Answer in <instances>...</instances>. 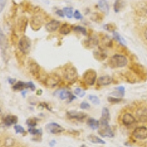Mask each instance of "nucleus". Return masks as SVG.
I'll list each match as a JSON object with an SVG mask.
<instances>
[{
	"mask_svg": "<svg viewBox=\"0 0 147 147\" xmlns=\"http://www.w3.org/2000/svg\"><path fill=\"white\" fill-rule=\"evenodd\" d=\"M128 63L127 58L121 55H114L109 60L108 64L113 69H119L126 66Z\"/></svg>",
	"mask_w": 147,
	"mask_h": 147,
	"instance_id": "obj_1",
	"label": "nucleus"
},
{
	"mask_svg": "<svg viewBox=\"0 0 147 147\" xmlns=\"http://www.w3.org/2000/svg\"><path fill=\"white\" fill-rule=\"evenodd\" d=\"M63 77L70 83L75 82L77 79V71L73 66H68L63 71Z\"/></svg>",
	"mask_w": 147,
	"mask_h": 147,
	"instance_id": "obj_2",
	"label": "nucleus"
},
{
	"mask_svg": "<svg viewBox=\"0 0 147 147\" xmlns=\"http://www.w3.org/2000/svg\"><path fill=\"white\" fill-rule=\"evenodd\" d=\"M18 47L19 50L24 55H27L30 52L31 49V40L28 37L24 35L18 41Z\"/></svg>",
	"mask_w": 147,
	"mask_h": 147,
	"instance_id": "obj_3",
	"label": "nucleus"
},
{
	"mask_svg": "<svg viewBox=\"0 0 147 147\" xmlns=\"http://www.w3.org/2000/svg\"><path fill=\"white\" fill-rule=\"evenodd\" d=\"M60 82V76L55 73H52L48 74L45 78V80H44V84H45L46 86L48 88H51L57 86Z\"/></svg>",
	"mask_w": 147,
	"mask_h": 147,
	"instance_id": "obj_4",
	"label": "nucleus"
},
{
	"mask_svg": "<svg viewBox=\"0 0 147 147\" xmlns=\"http://www.w3.org/2000/svg\"><path fill=\"white\" fill-rule=\"evenodd\" d=\"M83 80L88 85H94L97 80V74L94 69H88L83 74Z\"/></svg>",
	"mask_w": 147,
	"mask_h": 147,
	"instance_id": "obj_5",
	"label": "nucleus"
},
{
	"mask_svg": "<svg viewBox=\"0 0 147 147\" xmlns=\"http://www.w3.org/2000/svg\"><path fill=\"white\" fill-rule=\"evenodd\" d=\"M132 136L138 140H145L147 138V127L144 126L136 127L132 132Z\"/></svg>",
	"mask_w": 147,
	"mask_h": 147,
	"instance_id": "obj_6",
	"label": "nucleus"
},
{
	"mask_svg": "<svg viewBox=\"0 0 147 147\" xmlns=\"http://www.w3.org/2000/svg\"><path fill=\"white\" fill-rule=\"evenodd\" d=\"M99 134L103 138H113L114 136V133L113 132L112 129L108 124H100L99 128Z\"/></svg>",
	"mask_w": 147,
	"mask_h": 147,
	"instance_id": "obj_7",
	"label": "nucleus"
},
{
	"mask_svg": "<svg viewBox=\"0 0 147 147\" xmlns=\"http://www.w3.org/2000/svg\"><path fill=\"white\" fill-rule=\"evenodd\" d=\"M46 130L49 133L52 134H59L61 132H64L65 129L63 127L58 124L57 123H55V122H52L49 124L46 125Z\"/></svg>",
	"mask_w": 147,
	"mask_h": 147,
	"instance_id": "obj_8",
	"label": "nucleus"
},
{
	"mask_svg": "<svg viewBox=\"0 0 147 147\" xmlns=\"http://www.w3.org/2000/svg\"><path fill=\"white\" fill-rule=\"evenodd\" d=\"M67 116L71 119H76L77 121H82L87 117V114L77 110H70L67 112Z\"/></svg>",
	"mask_w": 147,
	"mask_h": 147,
	"instance_id": "obj_9",
	"label": "nucleus"
},
{
	"mask_svg": "<svg viewBox=\"0 0 147 147\" xmlns=\"http://www.w3.org/2000/svg\"><path fill=\"white\" fill-rule=\"evenodd\" d=\"M60 27V22L57 20H53L49 22L48 23L46 24L45 29L47 32H55L59 27Z\"/></svg>",
	"mask_w": 147,
	"mask_h": 147,
	"instance_id": "obj_10",
	"label": "nucleus"
},
{
	"mask_svg": "<svg viewBox=\"0 0 147 147\" xmlns=\"http://www.w3.org/2000/svg\"><path fill=\"white\" fill-rule=\"evenodd\" d=\"M29 70L30 74L35 78H38L40 74V66L35 62H31L29 64Z\"/></svg>",
	"mask_w": 147,
	"mask_h": 147,
	"instance_id": "obj_11",
	"label": "nucleus"
},
{
	"mask_svg": "<svg viewBox=\"0 0 147 147\" xmlns=\"http://www.w3.org/2000/svg\"><path fill=\"white\" fill-rule=\"evenodd\" d=\"M136 119L131 113H126L122 116V123L125 126H130L136 122Z\"/></svg>",
	"mask_w": 147,
	"mask_h": 147,
	"instance_id": "obj_12",
	"label": "nucleus"
},
{
	"mask_svg": "<svg viewBox=\"0 0 147 147\" xmlns=\"http://www.w3.org/2000/svg\"><path fill=\"white\" fill-rule=\"evenodd\" d=\"M113 82L112 77L109 75L102 76L97 79L96 84L99 86H105V85H110Z\"/></svg>",
	"mask_w": 147,
	"mask_h": 147,
	"instance_id": "obj_13",
	"label": "nucleus"
},
{
	"mask_svg": "<svg viewBox=\"0 0 147 147\" xmlns=\"http://www.w3.org/2000/svg\"><path fill=\"white\" fill-rule=\"evenodd\" d=\"M110 119V111L107 107H104L102 111V117L100 119V124H108Z\"/></svg>",
	"mask_w": 147,
	"mask_h": 147,
	"instance_id": "obj_14",
	"label": "nucleus"
},
{
	"mask_svg": "<svg viewBox=\"0 0 147 147\" xmlns=\"http://www.w3.org/2000/svg\"><path fill=\"white\" fill-rule=\"evenodd\" d=\"M42 20L40 19L39 17L38 16H34L33 18H32V20H31V27L33 30L35 31H38L40 29L42 26Z\"/></svg>",
	"mask_w": 147,
	"mask_h": 147,
	"instance_id": "obj_15",
	"label": "nucleus"
},
{
	"mask_svg": "<svg viewBox=\"0 0 147 147\" xmlns=\"http://www.w3.org/2000/svg\"><path fill=\"white\" fill-rule=\"evenodd\" d=\"M98 7L100 9L102 13L107 15L110 11V7H109V4L107 0H99L98 2Z\"/></svg>",
	"mask_w": 147,
	"mask_h": 147,
	"instance_id": "obj_16",
	"label": "nucleus"
},
{
	"mask_svg": "<svg viewBox=\"0 0 147 147\" xmlns=\"http://www.w3.org/2000/svg\"><path fill=\"white\" fill-rule=\"evenodd\" d=\"M127 5L126 0H115L113 5V10L115 13H119L122 9H124Z\"/></svg>",
	"mask_w": 147,
	"mask_h": 147,
	"instance_id": "obj_17",
	"label": "nucleus"
},
{
	"mask_svg": "<svg viewBox=\"0 0 147 147\" xmlns=\"http://www.w3.org/2000/svg\"><path fill=\"white\" fill-rule=\"evenodd\" d=\"M17 121H18V119H17V117L15 116V115H7V116L3 119L4 124H5L6 127H10V126L16 124L17 123Z\"/></svg>",
	"mask_w": 147,
	"mask_h": 147,
	"instance_id": "obj_18",
	"label": "nucleus"
},
{
	"mask_svg": "<svg viewBox=\"0 0 147 147\" xmlns=\"http://www.w3.org/2000/svg\"><path fill=\"white\" fill-rule=\"evenodd\" d=\"M138 120L141 122H147V110L145 108L139 109L136 112Z\"/></svg>",
	"mask_w": 147,
	"mask_h": 147,
	"instance_id": "obj_19",
	"label": "nucleus"
},
{
	"mask_svg": "<svg viewBox=\"0 0 147 147\" xmlns=\"http://www.w3.org/2000/svg\"><path fill=\"white\" fill-rule=\"evenodd\" d=\"M94 55L95 58L96 60H99V61H102V60H104L107 57V54H106V52L104 51V49L100 48V47L97 50L94 51Z\"/></svg>",
	"mask_w": 147,
	"mask_h": 147,
	"instance_id": "obj_20",
	"label": "nucleus"
},
{
	"mask_svg": "<svg viewBox=\"0 0 147 147\" xmlns=\"http://www.w3.org/2000/svg\"><path fill=\"white\" fill-rule=\"evenodd\" d=\"M87 124L92 129L96 130V129H98L100 127V121L96 120L95 119L91 118V119H89L87 121Z\"/></svg>",
	"mask_w": 147,
	"mask_h": 147,
	"instance_id": "obj_21",
	"label": "nucleus"
},
{
	"mask_svg": "<svg viewBox=\"0 0 147 147\" xmlns=\"http://www.w3.org/2000/svg\"><path fill=\"white\" fill-rule=\"evenodd\" d=\"M125 94V88L123 86H119V87L115 88V90L111 93V95L115 96L117 98H122L124 96Z\"/></svg>",
	"mask_w": 147,
	"mask_h": 147,
	"instance_id": "obj_22",
	"label": "nucleus"
},
{
	"mask_svg": "<svg viewBox=\"0 0 147 147\" xmlns=\"http://www.w3.org/2000/svg\"><path fill=\"white\" fill-rule=\"evenodd\" d=\"M88 139L89 141H90L93 144H105L106 142L104 140H102L100 138L97 137L95 135H89L88 136Z\"/></svg>",
	"mask_w": 147,
	"mask_h": 147,
	"instance_id": "obj_23",
	"label": "nucleus"
},
{
	"mask_svg": "<svg viewBox=\"0 0 147 147\" xmlns=\"http://www.w3.org/2000/svg\"><path fill=\"white\" fill-rule=\"evenodd\" d=\"M71 27L69 24H63L60 28V33L62 35H68L71 32Z\"/></svg>",
	"mask_w": 147,
	"mask_h": 147,
	"instance_id": "obj_24",
	"label": "nucleus"
},
{
	"mask_svg": "<svg viewBox=\"0 0 147 147\" xmlns=\"http://www.w3.org/2000/svg\"><path fill=\"white\" fill-rule=\"evenodd\" d=\"M18 25H19V28L22 30V32H25L26 27L27 25V18L25 17H22L18 19Z\"/></svg>",
	"mask_w": 147,
	"mask_h": 147,
	"instance_id": "obj_25",
	"label": "nucleus"
},
{
	"mask_svg": "<svg viewBox=\"0 0 147 147\" xmlns=\"http://www.w3.org/2000/svg\"><path fill=\"white\" fill-rule=\"evenodd\" d=\"M131 69L133 71V72L138 75L140 76L141 74H144V68L141 65H138V64H133L131 66Z\"/></svg>",
	"mask_w": 147,
	"mask_h": 147,
	"instance_id": "obj_26",
	"label": "nucleus"
},
{
	"mask_svg": "<svg viewBox=\"0 0 147 147\" xmlns=\"http://www.w3.org/2000/svg\"><path fill=\"white\" fill-rule=\"evenodd\" d=\"M72 94L70 91L66 90H61L60 91H59V97H60V99L62 100H65V99H69L71 96Z\"/></svg>",
	"mask_w": 147,
	"mask_h": 147,
	"instance_id": "obj_27",
	"label": "nucleus"
},
{
	"mask_svg": "<svg viewBox=\"0 0 147 147\" xmlns=\"http://www.w3.org/2000/svg\"><path fill=\"white\" fill-rule=\"evenodd\" d=\"M87 44L86 46H88V47H96L98 45V43H99V40H98V38H97L96 36L94 37H91L88 40L86 41Z\"/></svg>",
	"mask_w": 147,
	"mask_h": 147,
	"instance_id": "obj_28",
	"label": "nucleus"
},
{
	"mask_svg": "<svg viewBox=\"0 0 147 147\" xmlns=\"http://www.w3.org/2000/svg\"><path fill=\"white\" fill-rule=\"evenodd\" d=\"M24 88H27V83L24 82H17L16 83L14 84V85L13 86V89L14 90H22Z\"/></svg>",
	"mask_w": 147,
	"mask_h": 147,
	"instance_id": "obj_29",
	"label": "nucleus"
},
{
	"mask_svg": "<svg viewBox=\"0 0 147 147\" xmlns=\"http://www.w3.org/2000/svg\"><path fill=\"white\" fill-rule=\"evenodd\" d=\"M26 124L30 128H32V127H35V126H37L38 123H37V119L35 118H30L28 119L26 121Z\"/></svg>",
	"mask_w": 147,
	"mask_h": 147,
	"instance_id": "obj_30",
	"label": "nucleus"
},
{
	"mask_svg": "<svg viewBox=\"0 0 147 147\" xmlns=\"http://www.w3.org/2000/svg\"><path fill=\"white\" fill-rule=\"evenodd\" d=\"M73 30L74 31L82 34L83 35H87V30H86V29L85 27H82V26H76V27H74Z\"/></svg>",
	"mask_w": 147,
	"mask_h": 147,
	"instance_id": "obj_31",
	"label": "nucleus"
},
{
	"mask_svg": "<svg viewBox=\"0 0 147 147\" xmlns=\"http://www.w3.org/2000/svg\"><path fill=\"white\" fill-rule=\"evenodd\" d=\"M113 38L115 39V40H118L121 44H122V45H126L125 40H124V39L121 36L120 34L118 33L117 32H113Z\"/></svg>",
	"mask_w": 147,
	"mask_h": 147,
	"instance_id": "obj_32",
	"label": "nucleus"
},
{
	"mask_svg": "<svg viewBox=\"0 0 147 147\" xmlns=\"http://www.w3.org/2000/svg\"><path fill=\"white\" fill-rule=\"evenodd\" d=\"M88 99L94 104V105H99L100 104V99L97 96L95 95H89Z\"/></svg>",
	"mask_w": 147,
	"mask_h": 147,
	"instance_id": "obj_33",
	"label": "nucleus"
},
{
	"mask_svg": "<svg viewBox=\"0 0 147 147\" xmlns=\"http://www.w3.org/2000/svg\"><path fill=\"white\" fill-rule=\"evenodd\" d=\"M28 132H30L31 135H33V136H41L42 135L41 129H35V127L29 128Z\"/></svg>",
	"mask_w": 147,
	"mask_h": 147,
	"instance_id": "obj_34",
	"label": "nucleus"
},
{
	"mask_svg": "<svg viewBox=\"0 0 147 147\" xmlns=\"http://www.w3.org/2000/svg\"><path fill=\"white\" fill-rule=\"evenodd\" d=\"M63 12L65 15L66 16L69 18H71L74 16L73 14V10H72L71 7H64L63 8Z\"/></svg>",
	"mask_w": 147,
	"mask_h": 147,
	"instance_id": "obj_35",
	"label": "nucleus"
},
{
	"mask_svg": "<svg viewBox=\"0 0 147 147\" xmlns=\"http://www.w3.org/2000/svg\"><path fill=\"white\" fill-rule=\"evenodd\" d=\"M104 29L108 32H113V33L115 32V26L113 24H105L104 25Z\"/></svg>",
	"mask_w": 147,
	"mask_h": 147,
	"instance_id": "obj_36",
	"label": "nucleus"
},
{
	"mask_svg": "<svg viewBox=\"0 0 147 147\" xmlns=\"http://www.w3.org/2000/svg\"><path fill=\"white\" fill-rule=\"evenodd\" d=\"M107 101L109 102L112 104H117L119 103L122 101L121 98H117V97H113V96H108L107 97Z\"/></svg>",
	"mask_w": 147,
	"mask_h": 147,
	"instance_id": "obj_37",
	"label": "nucleus"
},
{
	"mask_svg": "<svg viewBox=\"0 0 147 147\" xmlns=\"http://www.w3.org/2000/svg\"><path fill=\"white\" fill-rule=\"evenodd\" d=\"M14 129H15L16 132L17 134H23L25 132V129L23 128V127H22L20 125H16V124H15V126H14Z\"/></svg>",
	"mask_w": 147,
	"mask_h": 147,
	"instance_id": "obj_38",
	"label": "nucleus"
},
{
	"mask_svg": "<svg viewBox=\"0 0 147 147\" xmlns=\"http://www.w3.org/2000/svg\"><path fill=\"white\" fill-rule=\"evenodd\" d=\"M74 94L80 97H83L85 95V92L80 88H77L74 89Z\"/></svg>",
	"mask_w": 147,
	"mask_h": 147,
	"instance_id": "obj_39",
	"label": "nucleus"
},
{
	"mask_svg": "<svg viewBox=\"0 0 147 147\" xmlns=\"http://www.w3.org/2000/svg\"><path fill=\"white\" fill-rule=\"evenodd\" d=\"M74 17L76 18V19H82V15L81 14V13L79 10H75L74 13Z\"/></svg>",
	"mask_w": 147,
	"mask_h": 147,
	"instance_id": "obj_40",
	"label": "nucleus"
},
{
	"mask_svg": "<svg viewBox=\"0 0 147 147\" xmlns=\"http://www.w3.org/2000/svg\"><path fill=\"white\" fill-rule=\"evenodd\" d=\"M80 107L81 109H83V110H88V109H89L90 107V105H89L88 102H82V103L80 104Z\"/></svg>",
	"mask_w": 147,
	"mask_h": 147,
	"instance_id": "obj_41",
	"label": "nucleus"
},
{
	"mask_svg": "<svg viewBox=\"0 0 147 147\" xmlns=\"http://www.w3.org/2000/svg\"><path fill=\"white\" fill-rule=\"evenodd\" d=\"M6 2H7V0H0V11L1 12H2V10L5 8Z\"/></svg>",
	"mask_w": 147,
	"mask_h": 147,
	"instance_id": "obj_42",
	"label": "nucleus"
},
{
	"mask_svg": "<svg viewBox=\"0 0 147 147\" xmlns=\"http://www.w3.org/2000/svg\"><path fill=\"white\" fill-rule=\"evenodd\" d=\"M27 88H30V90L34 91L35 90V85H34V83H32V82H27Z\"/></svg>",
	"mask_w": 147,
	"mask_h": 147,
	"instance_id": "obj_43",
	"label": "nucleus"
},
{
	"mask_svg": "<svg viewBox=\"0 0 147 147\" xmlns=\"http://www.w3.org/2000/svg\"><path fill=\"white\" fill-rule=\"evenodd\" d=\"M56 14L58 15L60 17H62V18H63V17L65 16V13H64L63 10H57V11H56Z\"/></svg>",
	"mask_w": 147,
	"mask_h": 147,
	"instance_id": "obj_44",
	"label": "nucleus"
},
{
	"mask_svg": "<svg viewBox=\"0 0 147 147\" xmlns=\"http://www.w3.org/2000/svg\"><path fill=\"white\" fill-rule=\"evenodd\" d=\"M15 82H16V79H11V78L8 79V82L10 84H11V85H13Z\"/></svg>",
	"mask_w": 147,
	"mask_h": 147,
	"instance_id": "obj_45",
	"label": "nucleus"
},
{
	"mask_svg": "<svg viewBox=\"0 0 147 147\" xmlns=\"http://www.w3.org/2000/svg\"><path fill=\"white\" fill-rule=\"evenodd\" d=\"M55 144H56V141H55V140H52V141L49 143V146H50V147H53Z\"/></svg>",
	"mask_w": 147,
	"mask_h": 147,
	"instance_id": "obj_46",
	"label": "nucleus"
},
{
	"mask_svg": "<svg viewBox=\"0 0 147 147\" xmlns=\"http://www.w3.org/2000/svg\"><path fill=\"white\" fill-rule=\"evenodd\" d=\"M144 37H145V38L147 40V28L144 31Z\"/></svg>",
	"mask_w": 147,
	"mask_h": 147,
	"instance_id": "obj_47",
	"label": "nucleus"
},
{
	"mask_svg": "<svg viewBox=\"0 0 147 147\" xmlns=\"http://www.w3.org/2000/svg\"><path fill=\"white\" fill-rule=\"evenodd\" d=\"M42 94V90H38V92H37V94H38V95H40V94Z\"/></svg>",
	"mask_w": 147,
	"mask_h": 147,
	"instance_id": "obj_48",
	"label": "nucleus"
},
{
	"mask_svg": "<svg viewBox=\"0 0 147 147\" xmlns=\"http://www.w3.org/2000/svg\"><path fill=\"white\" fill-rule=\"evenodd\" d=\"M81 147H87V146H85V145H82V146H81Z\"/></svg>",
	"mask_w": 147,
	"mask_h": 147,
	"instance_id": "obj_49",
	"label": "nucleus"
}]
</instances>
